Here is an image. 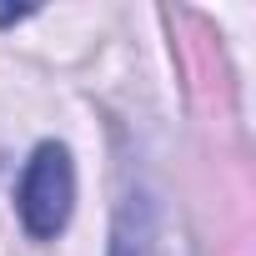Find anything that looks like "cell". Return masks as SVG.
<instances>
[{"label":"cell","mask_w":256,"mask_h":256,"mask_svg":"<svg viewBox=\"0 0 256 256\" xmlns=\"http://www.w3.org/2000/svg\"><path fill=\"white\" fill-rule=\"evenodd\" d=\"M70 206H76V166H70V151L60 141H40L20 171V186H16V211L26 221V231L36 241H50L66 231L70 221Z\"/></svg>","instance_id":"cell-1"},{"label":"cell","mask_w":256,"mask_h":256,"mask_svg":"<svg viewBox=\"0 0 256 256\" xmlns=\"http://www.w3.org/2000/svg\"><path fill=\"white\" fill-rule=\"evenodd\" d=\"M110 256H196L181 216L171 201L151 186H131L116 206V231H110Z\"/></svg>","instance_id":"cell-2"}]
</instances>
